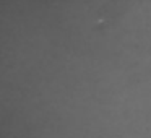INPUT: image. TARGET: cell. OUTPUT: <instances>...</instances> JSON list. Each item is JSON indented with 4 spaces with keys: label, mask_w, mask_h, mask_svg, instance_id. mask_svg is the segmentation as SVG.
<instances>
[]
</instances>
